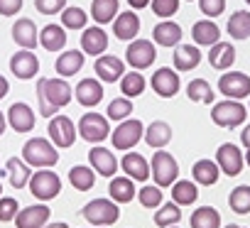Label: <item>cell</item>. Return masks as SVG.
Wrapping results in <instances>:
<instances>
[{
	"label": "cell",
	"mask_w": 250,
	"mask_h": 228,
	"mask_svg": "<svg viewBox=\"0 0 250 228\" xmlns=\"http://www.w3.org/2000/svg\"><path fill=\"white\" fill-rule=\"evenodd\" d=\"M37 101H40V116L52 118L57 110L71 101V86L66 79H37Z\"/></svg>",
	"instance_id": "obj_1"
},
{
	"label": "cell",
	"mask_w": 250,
	"mask_h": 228,
	"mask_svg": "<svg viewBox=\"0 0 250 228\" xmlns=\"http://www.w3.org/2000/svg\"><path fill=\"white\" fill-rule=\"evenodd\" d=\"M22 162L27 167H54L59 162V152L49 140L32 138L22 145Z\"/></svg>",
	"instance_id": "obj_2"
},
{
	"label": "cell",
	"mask_w": 250,
	"mask_h": 228,
	"mask_svg": "<svg viewBox=\"0 0 250 228\" xmlns=\"http://www.w3.org/2000/svg\"><path fill=\"white\" fill-rule=\"evenodd\" d=\"M81 216L91 223V226H110L120 218V208L113 199H93L83 206Z\"/></svg>",
	"instance_id": "obj_3"
},
{
	"label": "cell",
	"mask_w": 250,
	"mask_h": 228,
	"mask_svg": "<svg viewBox=\"0 0 250 228\" xmlns=\"http://www.w3.org/2000/svg\"><path fill=\"white\" fill-rule=\"evenodd\" d=\"M143 133H145V125L138 118H125V121H120V125L108 138L113 140V147L115 150L125 152V150H133L143 140Z\"/></svg>",
	"instance_id": "obj_4"
},
{
	"label": "cell",
	"mask_w": 250,
	"mask_h": 228,
	"mask_svg": "<svg viewBox=\"0 0 250 228\" xmlns=\"http://www.w3.org/2000/svg\"><path fill=\"white\" fill-rule=\"evenodd\" d=\"M76 133H79L86 143L98 145V143H103V140L110 135V121H108L105 116H98V113H83L81 121H79Z\"/></svg>",
	"instance_id": "obj_5"
},
{
	"label": "cell",
	"mask_w": 250,
	"mask_h": 228,
	"mask_svg": "<svg viewBox=\"0 0 250 228\" xmlns=\"http://www.w3.org/2000/svg\"><path fill=\"white\" fill-rule=\"evenodd\" d=\"M27 184H30V191L35 194V199H40V201H52V199H57L62 194V179L52 169L35 172Z\"/></svg>",
	"instance_id": "obj_6"
},
{
	"label": "cell",
	"mask_w": 250,
	"mask_h": 228,
	"mask_svg": "<svg viewBox=\"0 0 250 228\" xmlns=\"http://www.w3.org/2000/svg\"><path fill=\"white\" fill-rule=\"evenodd\" d=\"M245 113H248V108L240 101L226 98V101H221L211 108V121L221 128H238L245 121Z\"/></svg>",
	"instance_id": "obj_7"
},
{
	"label": "cell",
	"mask_w": 250,
	"mask_h": 228,
	"mask_svg": "<svg viewBox=\"0 0 250 228\" xmlns=\"http://www.w3.org/2000/svg\"><path fill=\"white\" fill-rule=\"evenodd\" d=\"M152 177H155V187H160V189L172 187L177 182V177H179L177 160L169 152H165V150L155 152L152 155Z\"/></svg>",
	"instance_id": "obj_8"
},
{
	"label": "cell",
	"mask_w": 250,
	"mask_h": 228,
	"mask_svg": "<svg viewBox=\"0 0 250 228\" xmlns=\"http://www.w3.org/2000/svg\"><path fill=\"white\" fill-rule=\"evenodd\" d=\"M125 57H128V64L135 71H143L147 66H152V62L157 59V47L150 40H133L125 49Z\"/></svg>",
	"instance_id": "obj_9"
},
{
	"label": "cell",
	"mask_w": 250,
	"mask_h": 228,
	"mask_svg": "<svg viewBox=\"0 0 250 228\" xmlns=\"http://www.w3.org/2000/svg\"><path fill=\"white\" fill-rule=\"evenodd\" d=\"M218 91L228 96L230 101H240L250 96V76L243 71H228L218 79Z\"/></svg>",
	"instance_id": "obj_10"
},
{
	"label": "cell",
	"mask_w": 250,
	"mask_h": 228,
	"mask_svg": "<svg viewBox=\"0 0 250 228\" xmlns=\"http://www.w3.org/2000/svg\"><path fill=\"white\" fill-rule=\"evenodd\" d=\"M47 133H49V140L54 143V147H71L74 140H76V128L71 123V118L66 116H54L49 118V125H47Z\"/></svg>",
	"instance_id": "obj_11"
},
{
	"label": "cell",
	"mask_w": 250,
	"mask_h": 228,
	"mask_svg": "<svg viewBox=\"0 0 250 228\" xmlns=\"http://www.w3.org/2000/svg\"><path fill=\"white\" fill-rule=\"evenodd\" d=\"M216 165H218V169L223 172V174H228V177H238L240 174V169H243V155H240V150H238V145H233V143H223L218 150H216V160H213Z\"/></svg>",
	"instance_id": "obj_12"
},
{
	"label": "cell",
	"mask_w": 250,
	"mask_h": 228,
	"mask_svg": "<svg viewBox=\"0 0 250 228\" xmlns=\"http://www.w3.org/2000/svg\"><path fill=\"white\" fill-rule=\"evenodd\" d=\"M10 71H13L15 79H22V81L35 79L37 71H40V59H37V54L30 52V49L15 52V54L10 57Z\"/></svg>",
	"instance_id": "obj_13"
},
{
	"label": "cell",
	"mask_w": 250,
	"mask_h": 228,
	"mask_svg": "<svg viewBox=\"0 0 250 228\" xmlns=\"http://www.w3.org/2000/svg\"><path fill=\"white\" fill-rule=\"evenodd\" d=\"M182 88V81H179V74L172 69V66H162L152 74V91L162 98H172L177 96Z\"/></svg>",
	"instance_id": "obj_14"
},
{
	"label": "cell",
	"mask_w": 250,
	"mask_h": 228,
	"mask_svg": "<svg viewBox=\"0 0 250 228\" xmlns=\"http://www.w3.org/2000/svg\"><path fill=\"white\" fill-rule=\"evenodd\" d=\"M5 121L10 123V128L15 133H30L35 128V121L37 118H35V110L27 103H13L8 108V118Z\"/></svg>",
	"instance_id": "obj_15"
},
{
	"label": "cell",
	"mask_w": 250,
	"mask_h": 228,
	"mask_svg": "<svg viewBox=\"0 0 250 228\" xmlns=\"http://www.w3.org/2000/svg\"><path fill=\"white\" fill-rule=\"evenodd\" d=\"M13 221H15L18 228H44L47 221H49V208L44 204H35V206L18 211Z\"/></svg>",
	"instance_id": "obj_16"
},
{
	"label": "cell",
	"mask_w": 250,
	"mask_h": 228,
	"mask_svg": "<svg viewBox=\"0 0 250 228\" xmlns=\"http://www.w3.org/2000/svg\"><path fill=\"white\" fill-rule=\"evenodd\" d=\"M88 162H91V169L101 177H113L118 172V160L105 147H91L88 150Z\"/></svg>",
	"instance_id": "obj_17"
},
{
	"label": "cell",
	"mask_w": 250,
	"mask_h": 228,
	"mask_svg": "<svg viewBox=\"0 0 250 228\" xmlns=\"http://www.w3.org/2000/svg\"><path fill=\"white\" fill-rule=\"evenodd\" d=\"M13 40H15V44H20L22 49H35L37 47V42H40V32H37V25L30 20V18H20V20H15V25H13Z\"/></svg>",
	"instance_id": "obj_18"
},
{
	"label": "cell",
	"mask_w": 250,
	"mask_h": 228,
	"mask_svg": "<svg viewBox=\"0 0 250 228\" xmlns=\"http://www.w3.org/2000/svg\"><path fill=\"white\" fill-rule=\"evenodd\" d=\"M74 96H76V101H79L81 105L93 108V105H98V103L103 101V86H101L98 79H81V81L76 83Z\"/></svg>",
	"instance_id": "obj_19"
},
{
	"label": "cell",
	"mask_w": 250,
	"mask_h": 228,
	"mask_svg": "<svg viewBox=\"0 0 250 228\" xmlns=\"http://www.w3.org/2000/svg\"><path fill=\"white\" fill-rule=\"evenodd\" d=\"M108 49V35L101 27H83L81 35V52L91 57H101Z\"/></svg>",
	"instance_id": "obj_20"
},
{
	"label": "cell",
	"mask_w": 250,
	"mask_h": 228,
	"mask_svg": "<svg viewBox=\"0 0 250 228\" xmlns=\"http://www.w3.org/2000/svg\"><path fill=\"white\" fill-rule=\"evenodd\" d=\"M125 74V64L113 57V54H103L96 59V76L105 83H113V81H120V76Z\"/></svg>",
	"instance_id": "obj_21"
},
{
	"label": "cell",
	"mask_w": 250,
	"mask_h": 228,
	"mask_svg": "<svg viewBox=\"0 0 250 228\" xmlns=\"http://www.w3.org/2000/svg\"><path fill=\"white\" fill-rule=\"evenodd\" d=\"M138 32H140V18H138L133 10L115 15V22H113V35H115L118 40L128 42V40L138 37Z\"/></svg>",
	"instance_id": "obj_22"
},
{
	"label": "cell",
	"mask_w": 250,
	"mask_h": 228,
	"mask_svg": "<svg viewBox=\"0 0 250 228\" xmlns=\"http://www.w3.org/2000/svg\"><path fill=\"white\" fill-rule=\"evenodd\" d=\"M182 42V27L172 20H162L160 25H155L152 30V44L160 47H177Z\"/></svg>",
	"instance_id": "obj_23"
},
{
	"label": "cell",
	"mask_w": 250,
	"mask_h": 228,
	"mask_svg": "<svg viewBox=\"0 0 250 228\" xmlns=\"http://www.w3.org/2000/svg\"><path fill=\"white\" fill-rule=\"evenodd\" d=\"M172 135H174V133H172V125L165 123V121H152V123L145 128V133H143L145 143H147L150 147H155V150H162L165 145H169Z\"/></svg>",
	"instance_id": "obj_24"
},
{
	"label": "cell",
	"mask_w": 250,
	"mask_h": 228,
	"mask_svg": "<svg viewBox=\"0 0 250 228\" xmlns=\"http://www.w3.org/2000/svg\"><path fill=\"white\" fill-rule=\"evenodd\" d=\"M191 40L201 47H213L216 42H221V30L213 20H199L191 27Z\"/></svg>",
	"instance_id": "obj_25"
},
{
	"label": "cell",
	"mask_w": 250,
	"mask_h": 228,
	"mask_svg": "<svg viewBox=\"0 0 250 228\" xmlns=\"http://www.w3.org/2000/svg\"><path fill=\"white\" fill-rule=\"evenodd\" d=\"M120 167H123V172L128 174L133 182H145V179L150 177V165H147V160H145L143 155H138V152L125 155L123 162H120Z\"/></svg>",
	"instance_id": "obj_26"
},
{
	"label": "cell",
	"mask_w": 250,
	"mask_h": 228,
	"mask_svg": "<svg viewBox=\"0 0 250 228\" xmlns=\"http://www.w3.org/2000/svg\"><path fill=\"white\" fill-rule=\"evenodd\" d=\"M208 62H211V66L218 69V71L230 69L233 62H235V47H233L230 42H216V44L211 47V52H208Z\"/></svg>",
	"instance_id": "obj_27"
},
{
	"label": "cell",
	"mask_w": 250,
	"mask_h": 228,
	"mask_svg": "<svg viewBox=\"0 0 250 228\" xmlns=\"http://www.w3.org/2000/svg\"><path fill=\"white\" fill-rule=\"evenodd\" d=\"M201 62V52L194 44H177L174 49V71H191Z\"/></svg>",
	"instance_id": "obj_28"
},
{
	"label": "cell",
	"mask_w": 250,
	"mask_h": 228,
	"mask_svg": "<svg viewBox=\"0 0 250 228\" xmlns=\"http://www.w3.org/2000/svg\"><path fill=\"white\" fill-rule=\"evenodd\" d=\"M54 69H57V74H59L62 79L79 74V71L83 69V52H79V49H69V52H64L62 57H57Z\"/></svg>",
	"instance_id": "obj_29"
},
{
	"label": "cell",
	"mask_w": 250,
	"mask_h": 228,
	"mask_svg": "<svg viewBox=\"0 0 250 228\" xmlns=\"http://www.w3.org/2000/svg\"><path fill=\"white\" fill-rule=\"evenodd\" d=\"M191 177H194V184H204V187H213L221 177V169L213 160H199L194 162L191 167Z\"/></svg>",
	"instance_id": "obj_30"
},
{
	"label": "cell",
	"mask_w": 250,
	"mask_h": 228,
	"mask_svg": "<svg viewBox=\"0 0 250 228\" xmlns=\"http://www.w3.org/2000/svg\"><path fill=\"white\" fill-rule=\"evenodd\" d=\"M108 194L115 204H128V201H133V196L138 191H135V184L130 177H113L108 184Z\"/></svg>",
	"instance_id": "obj_31"
},
{
	"label": "cell",
	"mask_w": 250,
	"mask_h": 228,
	"mask_svg": "<svg viewBox=\"0 0 250 228\" xmlns=\"http://www.w3.org/2000/svg\"><path fill=\"white\" fill-rule=\"evenodd\" d=\"M196 199H199V189H196L194 182H189V179H177V182L172 184V201H174L177 206H191Z\"/></svg>",
	"instance_id": "obj_32"
},
{
	"label": "cell",
	"mask_w": 250,
	"mask_h": 228,
	"mask_svg": "<svg viewBox=\"0 0 250 228\" xmlns=\"http://www.w3.org/2000/svg\"><path fill=\"white\" fill-rule=\"evenodd\" d=\"M40 44L47 49V52H59L64 49L66 44V32L62 25H47L42 32H40Z\"/></svg>",
	"instance_id": "obj_33"
},
{
	"label": "cell",
	"mask_w": 250,
	"mask_h": 228,
	"mask_svg": "<svg viewBox=\"0 0 250 228\" xmlns=\"http://www.w3.org/2000/svg\"><path fill=\"white\" fill-rule=\"evenodd\" d=\"M226 30H228V35L233 40H248L250 37V13L248 10H235L228 18Z\"/></svg>",
	"instance_id": "obj_34"
},
{
	"label": "cell",
	"mask_w": 250,
	"mask_h": 228,
	"mask_svg": "<svg viewBox=\"0 0 250 228\" xmlns=\"http://www.w3.org/2000/svg\"><path fill=\"white\" fill-rule=\"evenodd\" d=\"M5 169H8V179H10V184H13L15 189L27 187V182H30L32 172H30V167H27L22 160L10 157V160H8V165H5Z\"/></svg>",
	"instance_id": "obj_35"
},
{
	"label": "cell",
	"mask_w": 250,
	"mask_h": 228,
	"mask_svg": "<svg viewBox=\"0 0 250 228\" xmlns=\"http://www.w3.org/2000/svg\"><path fill=\"white\" fill-rule=\"evenodd\" d=\"M145 76L140 74V71H128V74H123L120 76V91H123V96L125 98H135V96H140L143 91H145Z\"/></svg>",
	"instance_id": "obj_36"
},
{
	"label": "cell",
	"mask_w": 250,
	"mask_h": 228,
	"mask_svg": "<svg viewBox=\"0 0 250 228\" xmlns=\"http://www.w3.org/2000/svg\"><path fill=\"white\" fill-rule=\"evenodd\" d=\"M69 182H71L74 189H79V191H88V189H93V184H96V174H93L91 167H86V165H76V167L69 169Z\"/></svg>",
	"instance_id": "obj_37"
},
{
	"label": "cell",
	"mask_w": 250,
	"mask_h": 228,
	"mask_svg": "<svg viewBox=\"0 0 250 228\" xmlns=\"http://www.w3.org/2000/svg\"><path fill=\"white\" fill-rule=\"evenodd\" d=\"M115 15H118V0H93L91 3V18L98 25L113 22Z\"/></svg>",
	"instance_id": "obj_38"
},
{
	"label": "cell",
	"mask_w": 250,
	"mask_h": 228,
	"mask_svg": "<svg viewBox=\"0 0 250 228\" xmlns=\"http://www.w3.org/2000/svg\"><path fill=\"white\" fill-rule=\"evenodd\" d=\"M191 228H221V213L213 206H201L191 213Z\"/></svg>",
	"instance_id": "obj_39"
},
{
	"label": "cell",
	"mask_w": 250,
	"mask_h": 228,
	"mask_svg": "<svg viewBox=\"0 0 250 228\" xmlns=\"http://www.w3.org/2000/svg\"><path fill=\"white\" fill-rule=\"evenodd\" d=\"M228 206L233 213H240V216H248L250 213V184H240L230 191L228 196Z\"/></svg>",
	"instance_id": "obj_40"
},
{
	"label": "cell",
	"mask_w": 250,
	"mask_h": 228,
	"mask_svg": "<svg viewBox=\"0 0 250 228\" xmlns=\"http://www.w3.org/2000/svg\"><path fill=\"white\" fill-rule=\"evenodd\" d=\"M187 96L189 101H196V103H208L213 101V88L208 86L206 79H194L189 86H187Z\"/></svg>",
	"instance_id": "obj_41"
},
{
	"label": "cell",
	"mask_w": 250,
	"mask_h": 228,
	"mask_svg": "<svg viewBox=\"0 0 250 228\" xmlns=\"http://www.w3.org/2000/svg\"><path fill=\"white\" fill-rule=\"evenodd\" d=\"M179 221H182V211H179V206H177L174 201L162 204V206H160V211L155 213V226H160V228L177 226Z\"/></svg>",
	"instance_id": "obj_42"
},
{
	"label": "cell",
	"mask_w": 250,
	"mask_h": 228,
	"mask_svg": "<svg viewBox=\"0 0 250 228\" xmlns=\"http://www.w3.org/2000/svg\"><path fill=\"white\" fill-rule=\"evenodd\" d=\"M108 121H125V118H130L133 116V101L130 98H113L110 105H108Z\"/></svg>",
	"instance_id": "obj_43"
},
{
	"label": "cell",
	"mask_w": 250,
	"mask_h": 228,
	"mask_svg": "<svg viewBox=\"0 0 250 228\" xmlns=\"http://www.w3.org/2000/svg\"><path fill=\"white\" fill-rule=\"evenodd\" d=\"M86 22H88V18H86V13L81 8H64L62 10V25L64 27H69V30H83Z\"/></svg>",
	"instance_id": "obj_44"
},
{
	"label": "cell",
	"mask_w": 250,
	"mask_h": 228,
	"mask_svg": "<svg viewBox=\"0 0 250 228\" xmlns=\"http://www.w3.org/2000/svg\"><path fill=\"white\" fill-rule=\"evenodd\" d=\"M135 196L140 199V204H143L145 208H157V206H162V189H160V187L145 184Z\"/></svg>",
	"instance_id": "obj_45"
},
{
	"label": "cell",
	"mask_w": 250,
	"mask_h": 228,
	"mask_svg": "<svg viewBox=\"0 0 250 228\" xmlns=\"http://www.w3.org/2000/svg\"><path fill=\"white\" fill-rule=\"evenodd\" d=\"M18 211H20L18 199H13V196H0V221H3V223L13 221Z\"/></svg>",
	"instance_id": "obj_46"
},
{
	"label": "cell",
	"mask_w": 250,
	"mask_h": 228,
	"mask_svg": "<svg viewBox=\"0 0 250 228\" xmlns=\"http://www.w3.org/2000/svg\"><path fill=\"white\" fill-rule=\"evenodd\" d=\"M179 10V0H152V13L157 18H172Z\"/></svg>",
	"instance_id": "obj_47"
},
{
	"label": "cell",
	"mask_w": 250,
	"mask_h": 228,
	"mask_svg": "<svg viewBox=\"0 0 250 228\" xmlns=\"http://www.w3.org/2000/svg\"><path fill=\"white\" fill-rule=\"evenodd\" d=\"M35 8L42 15H54L66 8V0H35Z\"/></svg>",
	"instance_id": "obj_48"
},
{
	"label": "cell",
	"mask_w": 250,
	"mask_h": 228,
	"mask_svg": "<svg viewBox=\"0 0 250 228\" xmlns=\"http://www.w3.org/2000/svg\"><path fill=\"white\" fill-rule=\"evenodd\" d=\"M199 8L206 18H218L226 10V0H199Z\"/></svg>",
	"instance_id": "obj_49"
},
{
	"label": "cell",
	"mask_w": 250,
	"mask_h": 228,
	"mask_svg": "<svg viewBox=\"0 0 250 228\" xmlns=\"http://www.w3.org/2000/svg\"><path fill=\"white\" fill-rule=\"evenodd\" d=\"M22 10V0H0V15L13 18Z\"/></svg>",
	"instance_id": "obj_50"
},
{
	"label": "cell",
	"mask_w": 250,
	"mask_h": 228,
	"mask_svg": "<svg viewBox=\"0 0 250 228\" xmlns=\"http://www.w3.org/2000/svg\"><path fill=\"white\" fill-rule=\"evenodd\" d=\"M128 5H130L133 10H143V8L150 5V0H128Z\"/></svg>",
	"instance_id": "obj_51"
},
{
	"label": "cell",
	"mask_w": 250,
	"mask_h": 228,
	"mask_svg": "<svg viewBox=\"0 0 250 228\" xmlns=\"http://www.w3.org/2000/svg\"><path fill=\"white\" fill-rule=\"evenodd\" d=\"M8 88H10L8 79H5V76H0V101H3V98L8 96Z\"/></svg>",
	"instance_id": "obj_52"
},
{
	"label": "cell",
	"mask_w": 250,
	"mask_h": 228,
	"mask_svg": "<svg viewBox=\"0 0 250 228\" xmlns=\"http://www.w3.org/2000/svg\"><path fill=\"white\" fill-rule=\"evenodd\" d=\"M240 143H243L245 147H250V125L243 128V133H240Z\"/></svg>",
	"instance_id": "obj_53"
},
{
	"label": "cell",
	"mask_w": 250,
	"mask_h": 228,
	"mask_svg": "<svg viewBox=\"0 0 250 228\" xmlns=\"http://www.w3.org/2000/svg\"><path fill=\"white\" fill-rule=\"evenodd\" d=\"M5 125H8V121H5V113H3V110H0V135H3V133H5Z\"/></svg>",
	"instance_id": "obj_54"
},
{
	"label": "cell",
	"mask_w": 250,
	"mask_h": 228,
	"mask_svg": "<svg viewBox=\"0 0 250 228\" xmlns=\"http://www.w3.org/2000/svg\"><path fill=\"white\" fill-rule=\"evenodd\" d=\"M44 228H69V223H64V221H57V223H47Z\"/></svg>",
	"instance_id": "obj_55"
},
{
	"label": "cell",
	"mask_w": 250,
	"mask_h": 228,
	"mask_svg": "<svg viewBox=\"0 0 250 228\" xmlns=\"http://www.w3.org/2000/svg\"><path fill=\"white\" fill-rule=\"evenodd\" d=\"M243 162H245V165L250 167V147H248V152H245V157H243Z\"/></svg>",
	"instance_id": "obj_56"
},
{
	"label": "cell",
	"mask_w": 250,
	"mask_h": 228,
	"mask_svg": "<svg viewBox=\"0 0 250 228\" xmlns=\"http://www.w3.org/2000/svg\"><path fill=\"white\" fill-rule=\"evenodd\" d=\"M226 228H238V226H235V223H228V226H226Z\"/></svg>",
	"instance_id": "obj_57"
},
{
	"label": "cell",
	"mask_w": 250,
	"mask_h": 228,
	"mask_svg": "<svg viewBox=\"0 0 250 228\" xmlns=\"http://www.w3.org/2000/svg\"><path fill=\"white\" fill-rule=\"evenodd\" d=\"M0 194H3V184H0Z\"/></svg>",
	"instance_id": "obj_58"
},
{
	"label": "cell",
	"mask_w": 250,
	"mask_h": 228,
	"mask_svg": "<svg viewBox=\"0 0 250 228\" xmlns=\"http://www.w3.org/2000/svg\"><path fill=\"white\" fill-rule=\"evenodd\" d=\"M169 228H179V226H169Z\"/></svg>",
	"instance_id": "obj_59"
},
{
	"label": "cell",
	"mask_w": 250,
	"mask_h": 228,
	"mask_svg": "<svg viewBox=\"0 0 250 228\" xmlns=\"http://www.w3.org/2000/svg\"><path fill=\"white\" fill-rule=\"evenodd\" d=\"M245 3H248V5H250V0H245Z\"/></svg>",
	"instance_id": "obj_60"
},
{
	"label": "cell",
	"mask_w": 250,
	"mask_h": 228,
	"mask_svg": "<svg viewBox=\"0 0 250 228\" xmlns=\"http://www.w3.org/2000/svg\"><path fill=\"white\" fill-rule=\"evenodd\" d=\"M238 228H243V226H238Z\"/></svg>",
	"instance_id": "obj_61"
},
{
	"label": "cell",
	"mask_w": 250,
	"mask_h": 228,
	"mask_svg": "<svg viewBox=\"0 0 250 228\" xmlns=\"http://www.w3.org/2000/svg\"><path fill=\"white\" fill-rule=\"evenodd\" d=\"M101 228H105V226H101Z\"/></svg>",
	"instance_id": "obj_62"
}]
</instances>
